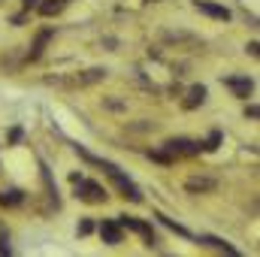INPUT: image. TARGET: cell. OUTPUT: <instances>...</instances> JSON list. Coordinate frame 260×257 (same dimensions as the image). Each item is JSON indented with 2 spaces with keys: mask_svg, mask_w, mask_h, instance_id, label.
<instances>
[{
  "mask_svg": "<svg viewBox=\"0 0 260 257\" xmlns=\"http://www.w3.org/2000/svg\"><path fill=\"white\" fill-rule=\"evenodd\" d=\"M21 200H24V194L18 191V188H9V191L0 194V206H18Z\"/></svg>",
  "mask_w": 260,
  "mask_h": 257,
  "instance_id": "cell-12",
  "label": "cell"
},
{
  "mask_svg": "<svg viewBox=\"0 0 260 257\" xmlns=\"http://www.w3.org/2000/svg\"><path fill=\"white\" fill-rule=\"evenodd\" d=\"M218 142H221V130H212V133H209V139H206V142H200V148H203V151H215V148H218Z\"/></svg>",
  "mask_w": 260,
  "mask_h": 257,
  "instance_id": "cell-14",
  "label": "cell"
},
{
  "mask_svg": "<svg viewBox=\"0 0 260 257\" xmlns=\"http://www.w3.org/2000/svg\"><path fill=\"white\" fill-rule=\"evenodd\" d=\"M30 6H37V0H24V9H30Z\"/></svg>",
  "mask_w": 260,
  "mask_h": 257,
  "instance_id": "cell-19",
  "label": "cell"
},
{
  "mask_svg": "<svg viewBox=\"0 0 260 257\" xmlns=\"http://www.w3.org/2000/svg\"><path fill=\"white\" fill-rule=\"evenodd\" d=\"M157 218H160V224H164V227H170V230H176L179 236H191V230H185V227H182V224H176L173 218H167V215H157Z\"/></svg>",
  "mask_w": 260,
  "mask_h": 257,
  "instance_id": "cell-15",
  "label": "cell"
},
{
  "mask_svg": "<svg viewBox=\"0 0 260 257\" xmlns=\"http://www.w3.org/2000/svg\"><path fill=\"white\" fill-rule=\"evenodd\" d=\"M76 151H79V157H85L88 164H97V167H100V170H103V173H106V176L112 179V185H115L118 191L124 194L127 200H133V203H142V194H139V188H136V185L130 182L127 176H124V173H121V170H118V167L112 164V160H103V157H94V154H91L88 148H82V145H76Z\"/></svg>",
  "mask_w": 260,
  "mask_h": 257,
  "instance_id": "cell-1",
  "label": "cell"
},
{
  "mask_svg": "<svg viewBox=\"0 0 260 257\" xmlns=\"http://www.w3.org/2000/svg\"><path fill=\"white\" fill-rule=\"evenodd\" d=\"M203 100H206V88H203V85H194V88L188 91V97H185V109H197Z\"/></svg>",
  "mask_w": 260,
  "mask_h": 257,
  "instance_id": "cell-10",
  "label": "cell"
},
{
  "mask_svg": "<svg viewBox=\"0 0 260 257\" xmlns=\"http://www.w3.org/2000/svg\"><path fill=\"white\" fill-rule=\"evenodd\" d=\"M91 230H94V224H91V221H82V224H79V233H82V236H88Z\"/></svg>",
  "mask_w": 260,
  "mask_h": 257,
  "instance_id": "cell-17",
  "label": "cell"
},
{
  "mask_svg": "<svg viewBox=\"0 0 260 257\" xmlns=\"http://www.w3.org/2000/svg\"><path fill=\"white\" fill-rule=\"evenodd\" d=\"M215 185H218V182H215V179H206V176H194V179H188V182H185V188H188L191 194H197V191H215Z\"/></svg>",
  "mask_w": 260,
  "mask_h": 257,
  "instance_id": "cell-8",
  "label": "cell"
},
{
  "mask_svg": "<svg viewBox=\"0 0 260 257\" xmlns=\"http://www.w3.org/2000/svg\"><path fill=\"white\" fill-rule=\"evenodd\" d=\"M52 40V30H43L40 37H37V43H34V49H30V61H37L40 55H43V46Z\"/></svg>",
  "mask_w": 260,
  "mask_h": 257,
  "instance_id": "cell-13",
  "label": "cell"
},
{
  "mask_svg": "<svg viewBox=\"0 0 260 257\" xmlns=\"http://www.w3.org/2000/svg\"><path fill=\"white\" fill-rule=\"evenodd\" d=\"M151 160H160V164H173V157L167 151H151Z\"/></svg>",
  "mask_w": 260,
  "mask_h": 257,
  "instance_id": "cell-16",
  "label": "cell"
},
{
  "mask_svg": "<svg viewBox=\"0 0 260 257\" xmlns=\"http://www.w3.org/2000/svg\"><path fill=\"white\" fill-rule=\"evenodd\" d=\"M67 6H70V0H43V3H40V15L52 18V15H58V12H64Z\"/></svg>",
  "mask_w": 260,
  "mask_h": 257,
  "instance_id": "cell-9",
  "label": "cell"
},
{
  "mask_svg": "<svg viewBox=\"0 0 260 257\" xmlns=\"http://www.w3.org/2000/svg\"><path fill=\"white\" fill-rule=\"evenodd\" d=\"M121 233H124V227L118 221H103L100 224V236H103L106 245H118L121 242Z\"/></svg>",
  "mask_w": 260,
  "mask_h": 257,
  "instance_id": "cell-6",
  "label": "cell"
},
{
  "mask_svg": "<svg viewBox=\"0 0 260 257\" xmlns=\"http://www.w3.org/2000/svg\"><path fill=\"white\" fill-rule=\"evenodd\" d=\"M224 85H227L236 97H248V94L254 91V82L245 79V76H230V79H224Z\"/></svg>",
  "mask_w": 260,
  "mask_h": 257,
  "instance_id": "cell-5",
  "label": "cell"
},
{
  "mask_svg": "<svg viewBox=\"0 0 260 257\" xmlns=\"http://www.w3.org/2000/svg\"><path fill=\"white\" fill-rule=\"evenodd\" d=\"M18 139H21V130L15 127V130H12V133H9V142H18Z\"/></svg>",
  "mask_w": 260,
  "mask_h": 257,
  "instance_id": "cell-18",
  "label": "cell"
},
{
  "mask_svg": "<svg viewBox=\"0 0 260 257\" xmlns=\"http://www.w3.org/2000/svg\"><path fill=\"white\" fill-rule=\"evenodd\" d=\"M164 151L176 160V157H194V154H200L203 148H200V142H194V139L176 136V139H167V142H164Z\"/></svg>",
  "mask_w": 260,
  "mask_h": 257,
  "instance_id": "cell-3",
  "label": "cell"
},
{
  "mask_svg": "<svg viewBox=\"0 0 260 257\" xmlns=\"http://www.w3.org/2000/svg\"><path fill=\"white\" fill-rule=\"evenodd\" d=\"M70 182L76 185V197H79V200H85V203H106V197H109V194L103 191L97 182H88V179H82L79 173H73V176H70Z\"/></svg>",
  "mask_w": 260,
  "mask_h": 257,
  "instance_id": "cell-2",
  "label": "cell"
},
{
  "mask_svg": "<svg viewBox=\"0 0 260 257\" xmlns=\"http://www.w3.org/2000/svg\"><path fill=\"white\" fill-rule=\"evenodd\" d=\"M118 224H121L124 230H133V233H139V236L145 239V245H154V242H157V239H154V230H151V224H145V221H139V218L121 215V218H118Z\"/></svg>",
  "mask_w": 260,
  "mask_h": 257,
  "instance_id": "cell-4",
  "label": "cell"
},
{
  "mask_svg": "<svg viewBox=\"0 0 260 257\" xmlns=\"http://www.w3.org/2000/svg\"><path fill=\"white\" fill-rule=\"evenodd\" d=\"M200 242H203V245H212V248H218V251H224V254H233V257L239 254L233 245H227L224 239H215V236H200Z\"/></svg>",
  "mask_w": 260,
  "mask_h": 257,
  "instance_id": "cell-11",
  "label": "cell"
},
{
  "mask_svg": "<svg viewBox=\"0 0 260 257\" xmlns=\"http://www.w3.org/2000/svg\"><path fill=\"white\" fill-rule=\"evenodd\" d=\"M194 6L203 15H212V18H221V21L230 18V9L227 6H218V3H209V0H194Z\"/></svg>",
  "mask_w": 260,
  "mask_h": 257,
  "instance_id": "cell-7",
  "label": "cell"
}]
</instances>
